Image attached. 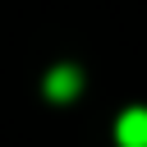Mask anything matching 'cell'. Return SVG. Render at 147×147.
<instances>
[{
	"label": "cell",
	"mask_w": 147,
	"mask_h": 147,
	"mask_svg": "<svg viewBox=\"0 0 147 147\" xmlns=\"http://www.w3.org/2000/svg\"><path fill=\"white\" fill-rule=\"evenodd\" d=\"M115 138H119V147H147V106L124 110L115 124Z\"/></svg>",
	"instance_id": "obj_1"
},
{
	"label": "cell",
	"mask_w": 147,
	"mask_h": 147,
	"mask_svg": "<svg viewBox=\"0 0 147 147\" xmlns=\"http://www.w3.org/2000/svg\"><path fill=\"white\" fill-rule=\"evenodd\" d=\"M78 87H83V78H78V69H69V64H60V69H51V74H46V92H51L55 101L78 96Z\"/></svg>",
	"instance_id": "obj_2"
}]
</instances>
